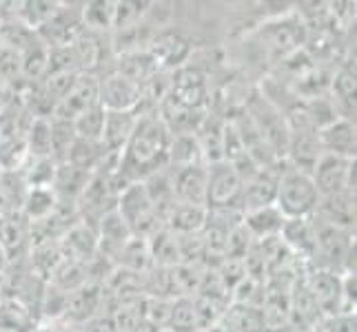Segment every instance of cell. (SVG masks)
<instances>
[{
  "label": "cell",
  "instance_id": "1",
  "mask_svg": "<svg viewBox=\"0 0 357 332\" xmlns=\"http://www.w3.org/2000/svg\"><path fill=\"white\" fill-rule=\"evenodd\" d=\"M171 131L155 111H142L131 138L120 153V171L129 182H144L158 171L167 168Z\"/></svg>",
  "mask_w": 357,
  "mask_h": 332
},
{
  "label": "cell",
  "instance_id": "2",
  "mask_svg": "<svg viewBox=\"0 0 357 332\" xmlns=\"http://www.w3.org/2000/svg\"><path fill=\"white\" fill-rule=\"evenodd\" d=\"M319 193L311 173L300 168H284L278 180L275 206L284 219H304L317 211Z\"/></svg>",
  "mask_w": 357,
  "mask_h": 332
},
{
  "label": "cell",
  "instance_id": "3",
  "mask_svg": "<svg viewBox=\"0 0 357 332\" xmlns=\"http://www.w3.org/2000/svg\"><path fill=\"white\" fill-rule=\"evenodd\" d=\"M311 177L317 187L319 198L347 191L355 193V159L322 153L311 168Z\"/></svg>",
  "mask_w": 357,
  "mask_h": 332
},
{
  "label": "cell",
  "instance_id": "4",
  "mask_svg": "<svg viewBox=\"0 0 357 332\" xmlns=\"http://www.w3.org/2000/svg\"><path fill=\"white\" fill-rule=\"evenodd\" d=\"M167 97L174 104L193 111V113H204L208 102V89L206 78L200 69L180 67L174 73V80H169V93Z\"/></svg>",
  "mask_w": 357,
  "mask_h": 332
},
{
  "label": "cell",
  "instance_id": "5",
  "mask_svg": "<svg viewBox=\"0 0 357 332\" xmlns=\"http://www.w3.org/2000/svg\"><path fill=\"white\" fill-rule=\"evenodd\" d=\"M242 180L229 162L206 166V208H238Z\"/></svg>",
  "mask_w": 357,
  "mask_h": 332
},
{
  "label": "cell",
  "instance_id": "6",
  "mask_svg": "<svg viewBox=\"0 0 357 332\" xmlns=\"http://www.w3.org/2000/svg\"><path fill=\"white\" fill-rule=\"evenodd\" d=\"M98 100L105 111H135L144 102L140 84L118 71L98 80Z\"/></svg>",
  "mask_w": 357,
  "mask_h": 332
},
{
  "label": "cell",
  "instance_id": "7",
  "mask_svg": "<svg viewBox=\"0 0 357 332\" xmlns=\"http://www.w3.org/2000/svg\"><path fill=\"white\" fill-rule=\"evenodd\" d=\"M96 104H100L98 100V80L91 73H78L76 82L71 84V89L65 93V97L54 106L52 118L73 122L80 118L84 111L93 109Z\"/></svg>",
  "mask_w": 357,
  "mask_h": 332
},
{
  "label": "cell",
  "instance_id": "8",
  "mask_svg": "<svg viewBox=\"0 0 357 332\" xmlns=\"http://www.w3.org/2000/svg\"><path fill=\"white\" fill-rule=\"evenodd\" d=\"M309 294L313 297L317 310H322L331 317H335L344 310L342 297V277L331 270H315L309 279Z\"/></svg>",
  "mask_w": 357,
  "mask_h": 332
},
{
  "label": "cell",
  "instance_id": "9",
  "mask_svg": "<svg viewBox=\"0 0 357 332\" xmlns=\"http://www.w3.org/2000/svg\"><path fill=\"white\" fill-rule=\"evenodd\" d=\"M278 180H280V173L273 175L268 168H260L251 180L242 182V193H240V202H238V208L242 211V215L275 204Z\"/></svg>",
  "mask_w": 357,
  "mask_h": 332
},
{
  "label": "cell",
  "instance_id": "10",
  "mask_svg": "<svg viewBox=\"0 0 357 332\" xmlns=\"http://www.w3.org/2000/svg\"><path fill=\"white\" fill-rule=\"evenodd\" d=\"M317 142L322 153L328 155H340V157H351L355 159V125L349 118H337L324 129L317 131Z\"/></svg>",
  "mask_w": 357,
  "mask_h": 332
},
{
  "label": "cell",
  "instance_id": "11",
  "mask_svg": "<svg viewBox=\"0 0 357 332\" xmlns=\"http://www.w3.org/2000/svg\"><path fill=\"white\" fill-rule=\"evenodd\" d=\"M174 198L178 204L206 208V166H189L171 173Z\"/></svg>",
  "mask_w": 357,
  "mask_h": 332
},
{
  "label": "cell",
  "instance_id": "12",
  "mask_svg": "<svg viewBox=\"0 0 357 332\" xmlns=\"http://www.w3.org/2000/svg\"><path fill=\"white\" fill-rule=\"evenodd\" d=\"M142 111H107L105 116V127H102V138L100 144L105 146L107 153H122L127 140L131 138L135 122H138Z\"/></svg>",
  "mask_w": 357,
  "mask_h": 332
},
{
  "label": "cell",
  "instance_id": "13",
  "mask_svg": "<svg viewBox=\"0 0 357 332\" xmlns=\"http://www.w3.org/2000/svg\"><path fill=\"white\" fill-rule=\"evenodd\" d=\"M102 292L93 284H84L76 290L67 292V303H65V322L80 326L87 324L96 317L98 308H100Z\"/></svg>",
  "mask_w": 357,
  "mask_h": 332
},
{
  "label": "cell",
  "instance_id": "14",
  "mask_svg": "<svg viewBox=\"0 0 357 332\" xmlns=\"http://www.w3.org/2000/svg\"><path fill=\"white\" fill-rule=\"evenodd\" d=\"M146 52L153 58L158 69H180L184 65V60L191 54V45L189 40H184L180 33L169 31V33L158 35Z\"/></svg>",
  "mask_w": 357,
  "mask_h": 332
},
{
  "label": "cell",
  "instance_id": "15",
  "mask_svg": "<svg viewBox=\"0 0 357 332\" xmlns=\"http://www.w3.org/2000/svg\"><path fill=\"white\" fill-rule=\"evenodd\" d=\"M91 175L93 173H89V171H82V168L73 166L69 162L56 164L52 189H54L56 198H58V204H63L65 200H71V204H76L78 198L82 195V191L87 189Z\"/></svg>",
  "mask_w": 357,
  "mask_h": 332
},
{
  "label": "cell",
  "instance_id": "16",
  "mask_svg": "<svg viewBox=\"0 0 357 332\" xmlns=\"http://www.w3.org/2000/svg\"><path fill=\"white\" fill-rule=\"evenodd\" d=\"M284 215L278 211L275 204L257 208V211L244 213L242 215V226L249 232L251 239H271V237H280L282 228H284Z\"/></svg>",
  "mask_w": 357,
  "mask_h": 332
},
{
  "label": "cell",
  "instance_id": "17",
  "mask_svg": "<svg viewBox=\"0 0 357 332\" xmlns=\"http://www.w3.org/2000/svg\"><path fill=\"white\" fill-rule=\"evenodd\" d=\"M204 221H206V208L178 204V202L162 215L165 228L176 232V235H195V232H202Z\"/></svg>",
  "mask_w": 357,
  "mask_h": 332
},
{
  "label": "cell",
  "instance_id": "18",
  "mask_svg": "<svg viewBox=\"0 0 357 332\" xmlns=\"http://www.w3.org/2000/svg\"><path fill=\"white\" fill-rule=\"evenodd\" d=\"M225 326L231 332H266V315L253 303H233L225 310Z\"/></svg>",
  "mask_w": 357,
  "mask_h": 332
},
{
  "label": "cell",
  "instance_id": "19",
  "mask_svg": "<svg viewBox=\"0 0 357 332\" xmlns=\"http://www.w3.org/2000/svg\"><path fill=\"white\" fill-rule=\"evenodd\" d=\"M280 237L284 239L282 244H287L291 251L300 253L302 257H313L315 253V224H311L309 217L304 219H287L284 228H282Z\"/></svg>",
  "mask_w": 357,
  "mask_h": 332
},
{
  "label": "cell",
  "instance_id": "20",
  "mask_svg": "<svg viewBox=\"0 0 357 332\" xmlns=\"http://www.w3.org/2000/svg\"><path fill=\"white\" fill-rule=\"evenodd\" d=\"M58 208V198L52 187H36V189H27L22 200V208L20 213L24 215V219L29 224H36V221H43L52 215Z\"/></svg>",
  "mask_w": 357,
  "mask_h": 332
},
{
  "label": "cell",
  "instance_id": "21",
  "mask_svg": "<svg viewBox=\"0 0 357 332\" xmlns=\"http://www.w3.org/2000/svg\"><path fill=\"white\" fill-rule=\"evenodd\" d=\"M29 159H52V120L47 116H36L29 131L24 133Z\"/></svg>",
  "mask_w": 357,
  "mask_h": 332
},
{
  "label": "cell",
  "instance_id": "22",
  "mask_svg": "<svg viewBox=\"0 0 357 332\" xmlns=\"http://www.w3.org/2000/svg\"><path fill=\"white\" fill-rule=\"evenodd\" d=\"M105 116H107V111L100 104H96L93 109L84 111L80 118H76V120L71 122L73 131H76L78 138L100 142V138H102V127H105Z\"/></svg>",
  "mask_w": 357,
  "mask_h": 332
},
{
  "label": "cell",
  "instance_id": "23",
  "mask_svg": "<svg viewBox=\"0 0 357 332\" xmlns=\"http://www.w3.org/2000/svg\"><path fill=\"white\" fill-rule=\"evenodd\" d=\"M82 27L87 31H105L114 27V3H89L82 7Z\"/></svg>",
  "mask_w": 357,
  "mask_h": 332
},
{
  "label": "cell",
  "instance_id": "24",
  "mask_svg": "<svg viewBox=\"0 0 357 332\" xmlns=\"http://www.w3.org/2000/svg\"><path fill=\"white\" fill-rule=\"evenodd\" d=\"M169 328L171 332H195V310H193V299L189 297H178L171 303V317H169Z\"/></svg>",
  "mask_w": 357,
  "mask_h": 332
},
{
  "label": "cell",
  "instance_id": "25",
  "mask_svg": "<svg viewBox=\"0 0 357 332\" xmlns=\"http://www.w3.org/2000/svg\"><path fill=\"white\" fill-rule=\"evenodd\" d=\"M149 3H114V27L112 29H133L138 20L146 14Z\"/></svg>",
  "mask_w": 357,
  "mask_h": 332
},
{
  "label": "cell",
  "instance_id": "26",
  "mask_svg": "<svg viewBox=\"0 0 357 332\" xmlns=\"http://www.w3.org/2000/svg\"><path fill=\"white\" fill-rule=\"evenodd\" d=\"M333 89L340 100H344L349 106L355 109V73L353 71H340Z\"/></svg>",
  "mask_w": 357,
  "mask_h": 332
},
{
  "label": "cell",
  "instance_id": "27",
  "mask_svg": "<svg viewBox=\"0 0 357 332\" xmlns=\"http://www.w3.org/2000/svg\"><path fill=\"white\" fill-rule=\"evenodd\" d=\"M328 332H355V313H340L331 319Z\"/></svg>",
  "mask_w": 357,
  "mask_h": 332
},
{
  "label": "cell",
  "instance_id": "28",
  "mask_svg": "<svg viewBox=\"0 0 357 332\" xmlns=\"http://www.w3.org/2000/svg\"><path fill=\"white\" fill-rule=\"evenodd\" d=\"M33 332H80V328L65 322V319H54V322L40 324Z\"/></svg>",
  "mask_w": 357,
  "mask_h": 332
},
{
  "label": "cell",
  "instance_id": "29",
  "mask_svg": "<svg viewBox=\"0 0 357 332\" xmlns=\"http://www.w3.org/2000/svg\"><path fill=\"white\" fill-rule=\"evenodd\" d=\"M9 266V260H7V253L3 251V246H0V277L5 275V270Z\"/></svg>",
  "mask_w": 357,
  "mask_h": 332
},
{
  "label": "cell",
  "instance_id": "30",
  "mask_svg": "<svg viewBox=\"0 0 357 332\" xmlns=\"http://www.w3.org/2000/svg\"><path fill=\"white\" fill-rule=\"evenodd\" d=\"M165 332H171V330H165Z\"/></svg>",
  "mask_w": 357,
  "mask_h": 332
}]
</instances>
